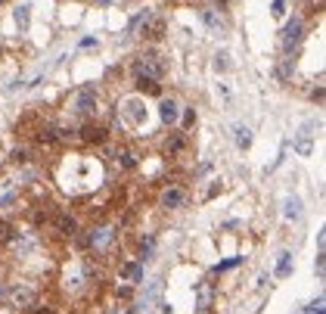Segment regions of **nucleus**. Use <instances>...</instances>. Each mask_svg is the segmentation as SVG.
<instances>
[{
  "instance_id": "25",
  "label": "nucleus",
  "mask_w": 326,
  "mask_h": 314,
  "mask_svg": "<svg viewBox=\"0 0 326 314\" xmlns=\"http://www.w3.org/2000/svg\"><path fill=\"white\" fill-rule=\"evenodd\" d=\"M323 258H326V255L320 252V255H317V274H320V277H323Z\"/></svg>"
},
{
  "instance_id": "18",
  "label": "nucleus",
  "mask_w": 326,
  "mask_h": 314,
  "mask_svg": "<svg viewBox=\"0 0 326 314\" xmlns=\"http://www.w3.org/2000/svg\"><path fill=\"white\" fill-rule=\"evenodd\" d=\"M16 25H19V32H25V28H28V6H19L16 10Z\"/></svg>"
},
{
  "instance_id": "4",
  "label": "nucleus",
  "mask_w": 326,
  "mask_h": 314,
  "mask_svg": "<svg viewBox=\"0 0 326 314\" xmlns=\"http://www.w3.org/2000/svg\"><path fill=\"white\" fill-rule=\"evenodd\" d=\"M314 150V122H308L299 134H295V152L299 156H311Z\"/></svg>"
},
{
  "instance_id": "19",
  "label": "nucleus",
  "mask_w": 326,
  "mask_h": 314,
  "mask_svg": "<svg viewBox=\"0 0 326 314\" xmlns=\"http://www.w3.org/2000/svg\"><path fill=\"white\" fill-rule=\"evenodd\" d=\"M115 159H121V165H124V168H134V165H137V162H134V152H127V150H121V152L115 156Z\"/></svg>"
},
{
  "instance_id": "23",
  "label": "nucleus",
  "mask_w": 326,
  "mask_h": 314,
  "mask_svg": "<svg viewBox=\"0 0 326 314\" xmlns=\"http://www.w3.org/2000/svg\"><path fill=\"white\" fill-rule=\"evenodd\" d=\"M239 262H243V258H227L224 264H218V270H230V268H236Z\"/></svg>"
},
{
  "instance_id": "15",
  "label": "nucleus",
  "mask_w": 326,
  "mask_h": 314,
  "mask_svg": "<svg viewBox=\"0 0 326 314\" xmlns=\"http://www.w3.org/2000/svg\"><path fill=\"white\" fill-rule=\"evenodd\" d=\"M286 218H302V202L295 196L286 199Z\"/></svg>"
},
{
  "instance_id": "17",
  "label": "nucleus",
  "mask_w": 326,
  "mask_h": 314,
  "mask_svg": "<svg viewBox=\"0 0 326 314\" xmlns=\"http://www.w3.org/2000/svg\"><path fill=\"white\" fill-rule=\"evenodd\" d=\"M289 262H292V255H289V252H283V255H280V264H277V274H280V277H286V274H289Z\"/></svg>"
},
{
  "instance_id": "26",
  "label": "nucleus",
  "mask_w": 326,
  "mask_h": 314,
  "mask_svg": "<svg viewBox=\"0 0 326 314\" xmlns=\"http://www.w3.org/2000/svg\"><path fill=\"white\" fill-rule=\"evenodd\" d=\"M34 314H53L50 308H34Z\"/></svg>"
},
{
  "instance_id": "1",
  "label": "nucleus",
  "mask_w": 326,
  "mask_h": 314,
  "mask_svg": "<svg viewBox=\"0 0 326 314\" xmlns=\"http://www.w3.org/2000/svg\"><path fill=\"white\" fill-rule=\"evenodd\" d=\"M165 60L159 53H140L134 60V75L137 78H152V81H162L165 78Z\"/></svg>"
},
{
  "instance_id": "10",
  "label": "nucleus",
  "mask_w": 326,
  "mask_h": 314,
  "mask_svg": "<svg viewBox=\"0 0 326 314\" xmlns=\"http://www.w3.org/2000/svg\"><path fill=\"white\" fill-rule=\"evenodd\" d=\"M137 90H140V94H152V96H159V94H162V84H159V81H152V78H137Z\"/></svg>"
},
{
  "instance_id": "27",
  "label": "nucleus",
  "mask_w": 326,
  "mask_h": 314,
  "mask_svg": "<svg viewBox=\"0 0 326 314\" xmlns=\"http://www.w3.org/2000/svg\"><path fill=\"white\" fill-rule=\"evenodd\" d=\"M0 4H3V0H0Z\"/></svg>"
},
{
  "instance_id": "2",
  "label": "nucleus",
  "mask_w": 326,
  "mask_h": 314,
  "mask_svg": "<svg viewBox=\"0 0 326 314\" xmlns=\"http://www.w3.org/2000/svg\"><path fill=\"white\" fill-rule=\"evenodd\" d=\"M302 34H305V22H302V16H292L289 22H286V28H283V38H280V47H283V53H292L295 47L302 44Z\"/></svg>"
},
{
  "instance_id": "6",
  "label": "nucleus",
  "mask_w": 326,
  "mask_h": 314,
  "mask_svg": "<svg viewBox=\"0 0 326 314\" xmlns=\"http://www.w3.org/2000/svg\"><path fill=\"white\" fill-rule=\"evenodd\" d=\"M183 199H187V193H183L180 187H168V190L162 193V206H165V208H180Z\"/></svg>"
},
{
  "instance_id": "14",
  "label": "nucleus",
  "mask_w": 326,
  "mask_h": 314,
  "mask_svg": "<svg viewBox=\"0 0 326 314\" xmlns=\"http://www.w3.org/2000/svg\"><path fill=\"white\" fill-rule=\"evenodd\" d=\"M56 134H59L56 128H40V131H37V144H56V140H59Z\"/></svg>"
},
{
  "instance_id": "11",
  "label": "nucleus",
  "mask_w": 326,
  "mask_h": 314,
  "mask_svg": "<svg viewBox=\"0 0 326 314\" xmlns=\"http://www.w3.org/2000/svg\"><path fill=\"white\" fill-rule=\"evenodd\" d=\"M140 274H143V262H127V264L121 268V277H131V280H137Z\"/></svg>"
},
{
  "instance_id": "12",
  "label": "nucleus",
  "mask_w": 326,
  "mask_h": 314,
  "mask_svg": "<svg viewBox=\"0 0 326 314\" xmlns=\"http://www.w3.org/2000/svg\"><path fill=\"white\" fill-rule=\"evenodd\" d=\"M236 146L239 150H249L252 146V131H249V128H236Z\"/></svg>"
},
{
  "instance_id": "22",
  "label": "nucleus",
  "mask_w": 326,
  "mask_h": 314,
  "mask_svg": "<svg viewBox=\"0 0 326 314\" xmlns=\"http://www.w3.org/2000/svg\"><path fill=\"white\" fill-rule=\"evenodd\" d=\"M274 16H283V12H286V0H274Z\"/></svg>"
},
{
  "instance_id": "7",
  "label": "nucleus",
  "mask_w": 326,
  "mask_h": 314,
  "mask_svg": "<svg viewBox=\"0 0 326 314\" xmlns=\"http://www.w3.org/2000/svg\"><path fill=\"white\" fill-rule=\"evenodd\" d=\"M81 140L84 144H103L106 140V128H100V124H87L81 131Z\"/></svg>"
},
{
  "instance_id": "5",
  "label": "nucleus",
  "mask_w": 326,
  "mask_h": 314,
  "mask_svg": "<svg viewBox=\"0 0 326 314\" xmlns=\"http://www.w3.org/2000/svg\"><path fill=\"white\" fill-rule=\"evenodd\" d=\"M93 106H96V90L93 88H81L75 94V112L78 116H87V112H93Z\"/></svg>"
},
{
  "instance_id": "13",
  "label": "nucleus",
  "mask_w": 326,
  "mask_h": 314,
  "mask_svg": "<svg viewBox=\"0 0 326 314\" xmlns=\"http://www.w3.org/2000/svg\"><path fill=\"white\" fill-rule=\"evenodd\" d=\"M9 296H12V302H19V305H31V298H34V292H31V290H19V286L12 290Z\"/></svg>"
},
{
  "instance_id": "16",
  "label": "nucleus",
  "mask_w": 326,
  "mask_h": 314,
  "mask_svg": "<svg viewBox=\"0 0 326 314\" xmlns=\"http://www.w3.org/2000/svg\"><path fill=\"white\" fill-rule=\"evenodd\" d=\"M292 66H295L292 56H283V62H280V68H277V75H280L283 81H286V78H289V72H292Z\"/></svg>"
},
{
  "instance_id": "24",
  "label": "nucleus",
  "mask_w": 326,
  "mask_h": 314,
  "mask_svg": "<svg viewBox=\"0 0 326 314\" xmlns=\"http://www.w3.org/2000/svg\"><path fill=\"white\" fill-rule=\"evenodd\" d=\"M193 122H196V112H193V106H190V109H187V116H183V124H187V128H190Z\"/></svg>"
},
{
  "instance_id": "20",
  "label": "nucleus",
  "mask_w": 326,
  "mask_h": 314,
  "mask_svg": "<svg viewBox=\"0 0 326 314\" xmlns=\"http://www.w3.org/2000/svg\"><path fill=\"white\" fill-rule=\"evenodd\" d=\"M12 240V227L6 221H0V242H9Z\"/></svg>"
},
{
  "instance_id": "21",
  "label": "nucleus",
  "mask_w": 326,
  "mask_h": 314,
  "mask_svg": "<svg viewBox=\"0 0 326 314\" xmlns=\"http://www.w3.org/2000/svg\"><path fill=\"white\" fill-rule=\"evenodd\" d=\"M183 150V137H171L168 140V152H180Z\"/></svg>"
},
{
  "instance_id": "3",
  "label": "nucleus",
  "mask_w": 326,
  "mask_h": 314,
  "mask_svg": "<svg viewBox=\"0 0 326 314\" xmlns=\"http://www.w3.org/2000/svg\"><path fill=\"white\" fill-rule=\"evenodd\" d=\"M165 32H168V22L162 16H146L143 19V38L146 40H162Z\"/></svg>"
},
{
  "instance_id": "8",
  "label": "nucleus",
  "mask_w": 326,
  "mask_h": 314,
  "mask_svg": "<svg viewBox=\"0 0 326 314\" xmlns=\"http://www.w3.org/2000/svg\"><path fill=\"white\" fill-rule=\"evenodd\" d=\"M159 116H162V122H165V124H174V122H177V116H180V112H177V103H174V100H162Z\"/></svg>"
},
{
  "instance_id": "9",
  "label": "nucleus",
  "mask_w": 326,
  "mask_h": 314,
  "mask_svg": "<svg viewBox=\"0 0 326 314\" xmlns=\"http://www.w3.org/2000/svg\"><path fill=\"white\" fill-rule=\"evenodd\" d=\"M56 230H59L62 236H75L78 234V221L72 215H59V218H56Z\"/></svg>"
}]
</instances>
